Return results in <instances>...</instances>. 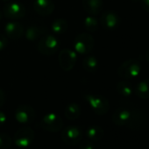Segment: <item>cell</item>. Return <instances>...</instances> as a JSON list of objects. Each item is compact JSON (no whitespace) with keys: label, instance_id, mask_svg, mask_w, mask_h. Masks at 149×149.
<instances>
[{"label":"cell","instance_id":"14","mask_svg":"<svg viewBox=\"0 0 149 149\" xmlns=\"http://www.w3.org/2000/svg\"><path fill=\"white\" fill-rule=\"evenodd\" d=\"M6 36L12 40H19L24 32V27L19 22L16 21H10L6 25L5 27Z\"/></svg>","mask_w":149,"mask_h":149},{"label":"cell","instance_id":"3","mask_svg":"<svg viewBox=\"0 0 149 149\" xmlns=\"http://www.w3.org/2000/svg\"><path fill=\"white\" fill-rule=\"evenodd\" d=\"M94 47V39L90 33H83L74 40V49L80 54H89Z\"/></svg>","mask_w":149,"mask_h":149},{"label":"cell","instance_id":"21","mask_svg":"<svg viewBox=\"0 0 149 149\" xmlns=\"http://www.w3.org/2000/svg\"><path fill=\"white\" fill-rule=\"evenodd\" d=\"M116 90L119 95H121L122 97H129L133 93L132 85L125 81L118 82L116 85Z\"/></svg>","mask_w":149,"mask_h":149},{"label":"cell","instance_id":"31","mask_svg":"<svg viewBox=\"0 0 149 149\" xmlns=\"http://www.w3.org/2000/svg\"><path fill=\"white\" fill-rule=\"evenodd\" d=\"M145 56H146V61H148V63H149V49H147V50H146Z\"/></svg>","mask_w":149,"mask_h":149},{"label":"cell","instance_id":"8","mask_svg":"<svg viewBox=\"0 0 149 149\" xmlns=\"http://www.w3.org/2000/svg\"><path fill=\"white\" fill-rule=\"evenodd\" d=\"M34 135V131L31 127H22L16 132L14 135V142L19 147H27L33 141Z\"/></svg>","mask_w":149,"mask_h":149},{"label":"cell","instance_id":"11","mask_svg":"<svg viewBox=\"0 0 149 149\" xmlns=\"http://www.w3.org/2000/svg\"><path fill=\"white\" fill-rule=\"evenodd\" d=\"M146 123L147 117L146 113L139 110H133L131 111V116L125 126L132 130H140L146 126Z\"/></svg>","mask_w":149,"mask_h":149},{"label":"cell","instance_id":"5","mask_svg":"<svg viewBox=\"0 0 149 149\" xmlns=\"http://www.w3.org/2000/svg\"><path fill=\"white\" fill-rule=\"evenodd\" d=\"M37 47L40 53L49 56L57 51L59 47V40L54 35H45L39 41Z\"/></svg>","mask_w":149,"mask_h":149},{"label":"cell","instance_id":"34","mask_svg":"<svg viewBox=\"0 0 149 149\" xmlns=\"http://www.w3.org/2000/svg\"><path fill=\"white\" fill-rule=\"evenodd\" d=\"M2 1H4V2H10L11 0H2Z\"/></svg>","mask_w":149,"mask_h":149},{"label":"cell","instance_id":"16","mask_svg":"<svg viewBox=\"0 0 149 149\" xmlns=\"http://www.w3.org/2000/svg\"><path fill=\"white\" fill-rule=\"evenodd\" d=\"M83 7L90 15L99 14L104 7L103 0H83Z\"/></svg>","mask_w":149,"mask_h":149},{"label":"cell","instance_id":"26","mask_svg":"<svg viewBox=\"0 0 149 149\" xmlns=\"http://www.w3.org/2000/svg\"><path fill=\"white\" fill-rule=\"evenodd\" d=\"M79 149H94V146L90 140H84L80 143Z\"/></svg>","mask_w":149,"mask_h":149},{"label":"cell","instance_id":"1","mask_svg":"<svg viewBox=\"0 0 149 149\" xmlns=\"http://www.w3.org/2000/svg\"><path fill=\"white\" fill-rule=\"evenodd\" d=\"M141 67L137 59H128L122 62L118 68V77L123 79H134L139 76Z\"/></svg>","mask_w":149,"mask_h":149},{"label":"cell","instance_id":"18","mask_svg":"<svg viewBox=\"0 0 149 149\" xmlns=\"http://www.w3.org/2000/svg\"><path fill=\"white\" fill-rule=\"evenodd\" d=\"M135 95L141 99L149 98V79H144L140 81L135 87Z\"/></svg>","mask_w":149,"mask_h":149},{"label":"cell","instance_id":"12","mask_svg":"<svg viewBox=\"0 0 149 149\" xmlns=\"http://www.w3.org/2000/svg\"><path fill=\"white\" fill-rule=\"evenodd\" d=\"M119 16L111 11H106L103 13L100 17V24L106 30H115L120 25Z\"/></svg>","mask_w":149,"mask_h":149},{"label":"cell","instance_id":"22","mask_svg":"<svg viewBox=\"0 0 149 149\" xmlns=\"http://www.w3.org/2000/svg\"><path fill=\"white\" fill-rule=\"evenodd\" d=\"M51 29H52L53 33L57 35L63 34L68 29V23L63 19H55L54 21H53V23L51 25Z\"/></svg>","mask_w":149,"mask_h":149},{"label":"cell","instance_id":"23","mask_svg":"<svg viewBox=\"0 0 149 149\" xmlns=\"http://www.w3.org/2000/svg\"><path fill=\"white\" fill-rule=\"evenodd\" d=\"M44 33V30L38 26H31L26 29V37L28 40L34 41L39 39Z\"/></svg>","mask_w":149,"mask_h":149},{"label":"cell","instance_id":"7","mask_svg":"<svg viewBox=\"0 0 149 149\" xmlns=\"http://www.w3.org/2000/svg\"><path fill=\"white\" fill-rule=\"evenodd\" d=\"M3 14L10 19L16 20V19H20L26 15V8L25 6L18 2H8L3 10Z\"/></svg>","mask_w":149,"mask_h":149},{"label":"cell","instance_id":"28","mask_svg":"<svg viewBox=\"0 0 149 149\" xmlns=\"http://www.w3.org/2000/svg\"><path fill=\"white\" fill-rule=\"evenodd\" d=\"M6 93L3 90L0 89V108H1L5 103H6Z\"/></svg>","mask_w":149,"mask_h":149},{"label":"cell","instance_id":"29","mask_svg":"<svg viewBox=\"0 0 149 149\" xmlns=\"http://www.w3.org/2000/svg\"><path fill=\"white\" fill-rule=\"evenodd\" d=\"M140 5H141V7L143 8V10L149 13V0H141Z\"/></svg>","mask_w":149,"mask_h":149},{"label":"cell","instance_id":"32","mask_svg":"<svg viewBox=\"0 0 149 149\" xmlns=\"http://www.w3.org/2000/svg\"><path fill=\"white\" fill-rule=\"evenodd\" d=\"M132 1L134 2V3H140L141 0H132Z\"/></svg>","mask_w":149,"mask_h":149},{"label":"cell","instance_id":"33","mask_svg":"<svg viewBox=\"0 0 149 149\" xmlns=\"http://www.w3.org/2000/svg\"><path fill=\"white\" fill-rule=\"evenodd\" d=\"M1 19H2V13L0 11V20H1Z\"/></svg>","mask_w":149,"mask_h":149},{"label":"cell","instance_id":"15","mask_svg":"<svg viewBox=\"0 0 149 149\" xmlns=\"http://www.w3.org/2000/svg\"><path fill=\"white\" fill-rule=\"evenodd\" d=\"M131 116V111L125 107L118 108L112 115V122L118 126H125Z\"/></svg>","mask_w":149,"mask_h":149},{"label":"cell","instance_id":"2","mask_svg":"<svg viewBox=\"0 0 149 149\" xmlns=\"http://www.w3.org/2000/svg\"><path fill=\"white\" fill-rule=\"evenodd\" d=\"M84 98L88 102L92 111L97 115H104L110 110L109 101L102 96L94 94H85Z\"/></svg>","mask_w":149,"mask_h":149},{"label":"cell","instance_id":"13","mask_svg":"<svg viewBox=\"0 0 149 149\" xmlns=\"http://www.w3.org/2000/svg\"><path fill=\"white\" fill-rule=\"evenodd\" d=\"M34 11L40 16H48L54 11V4L52 0H34Z\"/></svg>","mask_w":149,"mask_h":149},{"label":"cell","instance_id":"4","mask_svg":"<svg viewBox=\"0 0 149 149\" xmlns=\"http://www.w3.org/2000/svg\"><path fill=\"white\" fill-rule=\"evenodd\" d=\"M62 140L70 146H74L80 143L84 137V132L82 129L78 126L68 125L65 127L61 133Z\"/></svg>","mask_w":149,"mask_h":149},{"label":"cell","instance_id":"19","mask_svg":"<svg viewBox=\"0 0 149 149\" xmlns=\"http://www.w3.org/2000/svg\"><path fill=\"white\" fill-rule=\"evenodd\" d=\"M104 134V132L103 128L100 126H97V125L91 126L86 131L87 138L91 140H93V141L100 140L101 139H103Z\"/></svg>","mask_w":149,"mask_h":149},{"label":"cell","instance_id":"17","mask_svg":"<svg viewBox=\"0 0 149 149\" xmlns=\"http://www.w3.org/2000/svg\"><path fill=\"white\" fill-rule=\"evenodd\" d=\"M65 118L68 120H76L81 115V107L76 103H71L67 105L64 111Z\"/></svg>","mask_w":149,"mask_h":149},{"label":"cell","instance_id":"10","mask_svg":"<svg viewBox=\"0 0 149 149\" xmlns=\"http://www.w3.org/2000/svg\"><path fill=\"white\" fill-rule=\"evenodd\" d=\"M35 116L36 113L33 108L26 104L19 105L15 111V118L20 124L27 125L33 123Z\"/></svg>","mask_w":149,"mask_h":149},{"label":"cell","instance_id":"9","mask_svg":"<svg viewBox=\"0 0 149 149\" xmlns=\"http://www.w3.org/2000/svg\"><path fill=\"white\" fill-rule=\"evenodd\" d=\"M59 64L64 71H70L76 65L77 60V52L71 49H63L59 54Z\"/></svg>","mask_w":149,"mask_h":149},{"label":"cell","instance_id":"27","mask_svg":"<svg viewBox=\"0 0 149 149\" xmlns=\"http://www.w3.org/2000/svg\"><path fill=\"white\" fill-rule=\"evenodd\" d=\"M8 44V40H7V37L3 35V34H0V51H3Z\"/></svg>","mask_w":149,"mask_h":149},{"label":"cell","instance_id":"30","mask_svg":"<svg viewBox=\"0 0 149 149\" xmlns=\"http://www.w3.org/2000/svg\"><path fill=\"white\" fill-rule=\"evenodd\" d=\"M7 122V118H6V115L0 111V126L1 125H4Z\"/></svg>","mask_w":149,"mask_h":149},{"label":"cell","instance_id":"20","mask_svg":"<svg viewBox=\"0 0 149 149\" xmlns=\"http://www.w3.org/2000/svg\"><path fill=\"white\" fill-rule=\"evenodd\" d=\"M83 67L88 72H91V73L96 72L99 67L98 60L95 56H92V55L86 56L83 60Z\"/></svg>","mask_w":149,"mask_h":149},{"label":"cell","instance_id":"6","mask_svg":"<svg viewBox=\"0 0 149 149\" xmlns=\"http://www.w3.org/2000/svg\"><path fill=\"white\" fill-rule=\"evenodd\" d=\"M41 127L51 132H56L60 131L63 126V120L62 118L55 113H48L43 117L40 122Z\"/></svg>","mask_w":149,"mask_h":149},{"label":"cell","instance_id":"25","mask_svg":"<svg viewBox=\"0 0 149 149\" xmlns=\"http://www.w3.org/2000/svg\"><path fill=\"white\" fill-rule=\"evenodd\" d=\"M13 139L6 133H0V149H8L12 146Z\"/></svg>","mask_w":149,"mask_h":149},{"label":"cell","instance_id":"24","mask_svg":"<svg viewBox=\"0 0 149 149\" xmlns=\"http://www.w3.org/2000/svg\"><path fill=\"white\" fill-rule=\"evenodd\" d=\"M98 26H99V23H98L97 19L95 17H93L92 15H89L85 18L84 26L88 32H90V33L97 32L98 29Z\"/></svg>","mask_w":149,"mask_h":149}]
</instances>
